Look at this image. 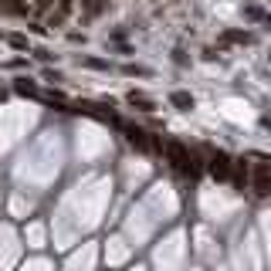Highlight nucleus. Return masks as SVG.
I'll use <instances>...</instances> for the list:
<instances>
[{"mask_svg": "<svg viewBox=\"0 0 271 271\" xmlns=\"http://www.w3.org/2000/svg\"><path fill=\"white\" fill-rule=\"evenodd\" d=\"M126 139H129L133 146H139V149H146V146H149L146 133H142V129H136V126H126Z\"/></svg>", "mask_w": 271, "mask_h": 271, "instance_id": "20e7f679", "label": "nucleus"}, {"mask_svg": "<svg viewBox=\"0 0 271 271\" xmlns=\"http://www.w3.org/2000/svg\"><path fill=\"white\" fill-rule=\"evenodd\" d=\"M234 180H237V187L244 190V180H248V166H244V159H241V163L234 166Z\"/></svg>", "mask_w": 271, "mask_h": 271, "instance_id": "0eeeda50", "label": "nucleus"}, {"mask_svg": "<svg viewBox=\"0 0 271 271\" xmlns=\"http://www.w3.org/2000/svg\"><path fill=\"white\" fill-rule=\"evenodd\" d=\"M85 65L88 68H105V61H98V58H85Z\"/></svg>", "mask_w": 271, "mask_h": 271, "instance_id": "4468645a", "label": "nucleus"}, {"mask_svg": "<svg viewBox=\"0 0 271 271\" xmlns=\"http://www.w3.org/2000/svg\"><path fill=\"white\" fill-rule=\"evenodd\" d=\"M210 176H217V180H227L231 176V166H227V156L224 153H217L210 159Z\"/></svg>", "mask_w": 271, "mask_h": 271, "instance_id": "f03ea898", "label": "nucleus"}, {"mask_svg": "<svg viewBox=\"0 0 271 271\" xmlns=\"http://www.w3.org/2000/svg\"><path fill=\"white\" fill-rule=\"evenodd\" d=\"M163 153L170 156V163H173V170H180V173H194L197 170V163H194V156L187 153L180 142H166V149Z\"/></svg>", "mask_w": 271, "mask_h": 271, "instance_id": "f257e3e1", "label": "nucleus"}, {"mask_svg": "<svg viewBox=\"0 0 271 271\" xmlns=\"http://www.w3.org/2000/svg\"><path fill=\"white\" fill-rule=\"evenodd\" d=\"M81 7H88V10H95V7H98V0H81Z\"/></svg>", "mask_w": 271, "mask_h": 271, "instance_id": "2eb2a0df", "label": "nucleus"}, {"mask_svg": "<svg viewBox=\"0 0 271 271\" xmlns=\"http://www.w3.org/2000/svg\"><path fill=\"white\" fill-rule=\"evenodd\" d=\"M48 7H51V0H34V10H38V14H44Z\"/></svg>", "mask_w": 271, "mask_h": 271, "instance_id": "ddd939ff", "label": "nucleus"}, {"mask_svg": "<svg viewBox=\"0 0 271 271\" xmlns=\"http://www.w3.org/2000/svg\"><path fill=\"white\" fill-rule=\"evenodd\" d=\"M126 75H149L146 68H139V65H126Z\"/></svg>", "mask_w": 271, "mask_h": 271, "instance_id": "f8f14e48", "label": "nucleus"}, {"mask_svg": "<svg viewBox=\"0 0 271 271\" xmlns=\"http://www.w3.org/2000/svg\"><path fill=\"white\" fill-rule=\"evenodd\" d=\"M224 41H244V44H248V41H251V34H248V31H227V34H224Z\"/></svg>", "mask_w": 271, "mask_h": 271, "instance_id": "6e6552de", "label": "nucleus"}, {"mask_svg": "<svg viewBox=\"0 0 271 271\" xmlns=\"http://www.w3.org/2000/svg\"><path fill=\"white\" fill-rule=\"evenodd\" d=\"M65 24V14H48V27H61Z\"/></svg>", "mask_w": 271, "mask_h": 271, "instance_id": "9d476101", "label": "nucleus"}, {"mask_svg": "<svg viewBox=\"0 0 271 271\" xmlns=\"http://www.w3.org/2000/svg\"><path fill=\"white\" fill-rule=\"evenodd\" d=\"M126 98H129V105H136L139 112H156V102H153V98H146L142 92H129Z\"/></svg>", "mask_w": 271, "mask_h": 271, "instance_id": "7ed1b4c3", "label": "nucleus"}, {"mask_svg": "<svg viewBox=\"0 0 271 271\" xmlns=\"http://www.w3.org/2000/svg\"><path fill=\"white\" fill-rule=\"evenodd\" d=\"M71 7H75V0H58V14H65V17L71 14Z\"/></svg>", "mask_w": 271, "mask_h": 271, "instance_id": "1a4fd4ad", "label": "nucleus"}, {"mask_svg": "<svg viewBox=\"0 0 271 271\" xmlns=\"http://www.w3.org/2000/svg\"><path fill=\"white\" fill-rule=\"evenodd\" d=\"M7 41H10V44H14V48H20V51H24V48H27V41L20 38V34H10V38H7Z\"/></svg>", "mask_w": 271, "mask_h": 271, "instance_id": "9b49d317", "label": "nucleus"}, {"mask_svg": "<svg viewBox=\"0 0 271 271\" xmlns=\"http://www.w3.org/2000/svg\"><path fill=\"white\" fill-rule=\"evenodd\" d=\"M14 92H20V95H34L38 88H34V85H31L27 78H17V81H14Z\"/></svg>", "mask_w": 271, "mask_h": 271, "instance_id": "423d86ee", "label": "nucleus"}, {"mask_svg": "<svg viewBox=\"0 0 271 271\" xmlns=\"http://www.w3.org/2000/svg\"><path fill=\"white\" fill-rule=\"evenodd\" d=\"M170 102H173L176 109H183V112H190V109H194V95H190V92H173Z\"/></svg>", "mask_w": 271, "mask_h": 271, "instance_id": "39448f33", "label": "nucleus"}]
</instances>
